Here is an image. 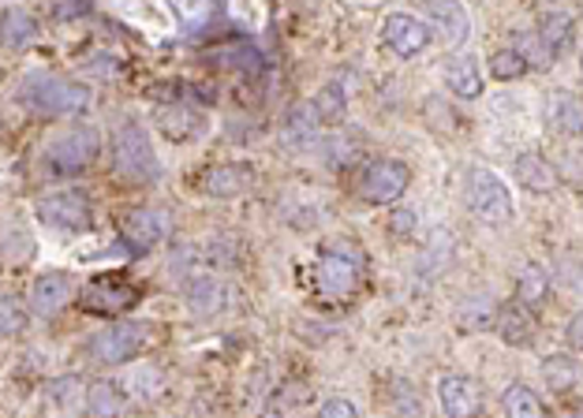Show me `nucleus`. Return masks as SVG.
<instances>
[{"label":"nucleus","mask_w":583,"mask_h":418,"mask_svg":"<svg viewBox=\"0 0 583 418\" xmlns=\"http://www.w3.org/2000/svg\"><path fill=\"white\" fill-rule=\"evenodd\" d=\"M569 340H572V347L580 344V318H572V321H569Z\"/></svg>","instance_id":"f704fd0d"},{"label":"nucleus","mask_w":583,"mask_h":418,"mask_svg":"<svg viewBox=\"0 0 583 418\" xmlns=\"http://www.w3.org/2000/svg\"><path fill=\"white\" fill-rule=\"evenodd\" d=\"M172 235V213L161 206H143L124 217V243L135 255H150Z\"/></svg>","instance_id":"1a4fd4ad"},{"label":"nucleus","mask_w":583,"mask_h":418,"mask_svg":"<svg viewBox=\"0 0 583 418\" xmlns=\"http://www.w3.org/2000/svg\"><path fill=\"white\" fill-rule=\"evenodd\" d=\"M158 127H161L165 138H172V143H184V138L198 135V127H203V116H198L191 104H169V109H161Z\"/></svg>","instance_id":"393cba45"},{"label":"nucleus","mask_w":583,"mask_h":418,"mask_svg":"<svg viewBox=\"0 0 583 418\" xmlns=\"http://www.w3.org/2000/svg\"><path fill=\"white\" fill-rule=\"evenodd\" d=\"M517 180H520V187L531 190V195H550V190L557 187V169L550 161H546L543 153H524V157H517Z\"/></svg>","instance_id":"aec40b11"},{"label":"nucleus","mask_w":583,"mask_h":418,"mask_svg":"<svg viewBox=\"0 0 583 418\" xmlns=\"http://www.w3.org/2000/svg\"><path fill=\"white\" fill-rule=\"evenodd\" d=\"M355 190H360V198H363V202H371V206H389V202H397V198L408 190V164L389 161V157L367 161V164L360 169Z\"/></svg>","instance_id":"6e6552de"},{"label":"nucleus","mask_w":583,"mask_h":418,"mask_svg":"<svg viewBox=\"0 0 583 418\" xmlns=\"http://www.w3.org/2000/svg\"><path fill=\"white\" fill-rule=\"evenodd\" d=\"M527 75V60L520 57L517 49H498L490 57V78H498V83H512V78Z\"/></svg>","instance_id":"c85d7f7f"},{"label":"nucleus","mask_w":583,"mask_h":418,"mask_svg":"<svg viewBox=\"0 0 583 418\" xmlns=\"http://www.w3.org/2000/svg\"><path fill=\"white\" fill-rule=\"evenodd\" d=\"M75 295V281L68 269H49V273L34 276L31 292H27V310L34 318H53L72 303Z\"/></svg>","instance_id":"9b49d317"},{"label":"nucleus","mask_w":583,"mask_h":418,"mask_svg":"<svg viewBox=\"0 0 583 418\" xmlns=\"http://www.w3.org/2000/svg\"><path fill=\"white\" fill-rule=\"evenodd\" d=\"M543 373H546V381H550V389H557V392H569L580 378L576 359H569V355H557V359H550L543 366Z\"/></svg>","instance_id":"7c9ffc66"},{"label":"nucleus","mask_w":583,"mask_h":418,"mask_svg":"<svg viewBox=\"0 0 583 418\" xmlns=\"http://www.w3.org/2000/svg\"><path fill=\"white\" fill-rule=\"evenodd\" d=\"M146 344H150V325H143V321H120V325L101 329L86 344V355L98 366H124L138 359L146 352Z\"/></svg>","instance_id":"423d86ee"},{"label":"nucleus","mask_w":583,"mask_h":418,"mask_svg":"<svg viewBox=\"0 0 583 418\" xmlns=\"http://www.w3.org/2000/svg\"><path fill=\"white\" fill-rule=\"evenodd\" d=\"M441 75H446V86L457 98L475 101L478 94H483V72H478V64L472 57H452Z\"/></svg>","instance_id":"412c9836"},{"label":"nucleus","mask_w":583,"mask_h":418,"mask_svg":"<svg viewBox=\"0 0 583 418\" xmlns=\"http://www.w3.org/2000/svg\"><path fill=\"white\" fill-rule=\"evenodd\" d=\"M83 404H86V415L90 418H120L127 407V396L120 392L117 381H94V385L86 389Z\"/></svg>","instance_id":"4be33fe9"},{"label":"nucleus","mask_w":583,"mask_h":418,"mask_svg":"<svg viewBox=\"0 0 583 418\" xmlns=\"http://www.w3.org/2000/svg\"><path fill=\"white\" fill-rule=\"evenodd\" d=\"M38 20L27 12V8H4L0 12V46L12 49V52H23L31 49L34 41H38Z\"/></svg>","instance_id":"6ab92c4d"},{"label":"nucleus","mask_w":583,"mask_h":418,"mask_svg":"<svg viewBox=\"0 0 583 418\" xmlns=\"http://www.w3.org/2000/svg\"><path fill=\"white\" fill-rule=\"evenodd\" d=\"M550 120L564 131V135H580V101L572 98L569 90H561V94L554 98Z\"/></svg>","instance_id":"c756f323"},{"label":"nucleus","mask_w":583,"mask_h":418,"mask_svg":"<svg viewBox=\"0 0 583 418\" xmlns=\"http://www.w3.org/2000/svg\"><path fill=\"white\" fill-rule=\"evenodd\" d=\"M412 224H415V213H412V209H397V213H393V232H412Z\"/></svg>","instance_id":"72a5a7b5"},{"label":"nucleus","mask_w":583,"mask_h":418,"mask_svg":"<svg viewBox=\"0 0 583 418\" xmlns=\"http://www.w3.org/2000/svg\"><path fill=\"white\" fill-rule=\"evenodd\" d=\"M426 20L434 30H441V41L449 46H464L472 38V15L460 0H426Z\"/></svg>","instance_id":"2eb2a0df"},{"label":"nucleus","mask_w":583,"mask_h":418,"mask_svg":"<svg viewBox=\"0 0 583 418\" xmlns=\"http://www.w3.org/2000/svg\"><path fill=\"white\" fill-rule=\"evenodd\" d=\"M184 299L195 318H214V314H221L224 303H229V287L210 273H198L184 284Z\"/></svg>","instance_id":"dca6fc26"},{"label":"nucleus","mask_w":583,"mask_h":418,"mask_svg":"<svg viewBox=\"0 0 583 418\" xmlns=\"http://www.w3.org/2000/svg\"><path fill=\"white\" fill-rule=\"evenodd\" d=\"M464 206L486 224H505L512 217L509 187H505V180L498 172L483 169V164H472V169L464 172Z\"/></svg>","instance_id":"20e7f679"},{"label":"nucleus","mask_w":583,"mask_h":418,"mask_svg":"<svg viewBox=\"0 0 583 418\" xmlns=\"http://www.w3.org/2000/svg\"><path fill=\"white\" fill-rule=\"evenodd\" d=\"M34 213H38V221L46 224V229H60V232H83V229H90V221H94L90 198L75 187L41 195Z\"/></svg>","instance_id":"0eeeda50"},{"label":"nucleus","mask_w":583,"mask_h":418,"mask_svg":"<svg viewBox=\"0 0 583 418\" xmlns=\"http://www.w3.org/2000/svg\"><path fill=\"white\" fill-rule=\"evenodd\" d=\"M49 8H53V15H57V20H80V15H86V12H90V8H94V0H53V4H49Z\"/></svg>","instance_id":"2f4dec72"},{"label":"nucleus","mask_w":583,"mask_h":418,"mask_svg":"<svg viewBox=\"0 0 583 418\" xmlns=\"http://www.w3.org/2000/svg\"><path fill=\"white\" fill-rule=\"evenodd\" d=\"M494 329H498V336L505 344L527 347L531 340H535V310L520 307L517 299L505 303V307H498V314H494Z\"/></svg>","instance_id":"f3484780"},{"label":"nucleus","mask_w":583,"mask_h":418,"mask_svg":"<svg viewBox=\"0 0 583 418\" xmlns=\"http://www.w3.org/2000/svg\"><path fill=\"white\" fill-rule=\"evenodd\" d=\"M101 150V138L94 135L90 127H72L64 135H57L53 143L46 146V157H41V169L57 180L80 176L94 164V157Z\"/></svg>","instance_id":"7ed1b4c3"},{"label":"nucleus","mask_w":583,"mask_h":418,"mask_svg":"<svg viewBox=\"0 0 583 418\" xmlns=\"http://www.w3.org/2000/svg\"><path fill=\"white\" fill-rule=\"evenodd\" d=\"M381 34H386V46L397 52V57H420V52L430 46V26L423 20H415V15L408 12H393L381 26Z\"/></svg>","instance_id":"4468645a"},{"label":"nucleus","mask_w":583,"mask_h":418,"mask_svg":"<svg viewBox=\"0 0 583 418\" xmlns=\"http://www.w3.org/2000/svg\"><path fill=\"white\" fill-rule=\"evenodd\" d=\"M363 281V266L348 250H321L311 273V287L321 303H344L355 295V287Z\"/></svg>","instance_id":"39448f33"},{"label":"nucleus","mask_w":583,"mask_h":418,"mask_svg":"<svg viewBox=\"0 0 583 418\" xmlns=\"http://www.w3.org/2000/svg\"><path fill=\"white\" fill-rule=\"evenodd\" d=\"M315 112H318V120L321 124H337V120L344 116V104H348V98H344V86H337V83H329V86H321V94L315 101Z\"/></svg>","instance_id":"cd10ccee"},{"label":"nucleus","mask_w":583,"mask_h":418,"mask_svg":"<svg viewBox=\"0 0 583 418\" xmlns=\"http://www.w3.org/2000/svg\"><path fill=\"white\" fill-rule=\"evenodd\" d=\"M112 164H117L120 176L127 183H138V187H150V183L161 180V161L154 153L150 135L135 120H124L112 131Z\"/></svg>","instance_id":"f03ea898"},{"label":"nucleus","mask_w":583,"mask_h":418,"mask_svg":"<svg viewBox=\"0 0 583 418\" xmlns=\"http://www.w3.org/2000/svg\"><path fill=\"white\" fill-rule=\"evenodd\" d=\"M501 407H505V415H509V418H546L543 399H538L527 385H520V381L505 389Z\"/></svg>","instance_id":"a878e982"},{"label":"nucleus","mask_w":583,"mask_h":418,"mask_svg":"<svg viewBox=\"0 0 583 418\" xmlns=\"http://www.w3.org/2000/svg\"><path fill=\"white\" fill-rule=\"evenodd\" d=\"M20 101L27 104L31 112H38V116H83L86 109H90V90H86L83 83H75V78H64V75H53V72H34L23 78L20 86Z\"/></svg>","instance_id":"f257e3e1"},{"label":"nucleus","mask_w":583,"mask_h":418,"mask_svg":"<svg viewBox=\"0 0 583 418\" xmlns=\"http://www.w3.org/2000/svg\"><path fill=\"white\" fill-rule=\"evenodd\" d=\"M255 164L247 161H224V164H214V169L203 172V180H198V187L206 190L210 198H240L247 195L251 187H255Z\"/></svg>","instance_id":"f8f14e48"},{"label":"nucleus","mask_w":583,"mask_h":418,"mask_svg":"<svg viewBox=\"0 0 583 418\" xmlns=\"http://www.w3.org/2000/svg\"><path fill=\"white\" fill-rule=\"evenodd\" d=\"M550 299V273L543 266H524L517 276V303L527 310H538Z\"/></svg>","instance_id":"b1692460"},{"label":"nucleus","mask_w":583,"mask_h":418,"mask_svg":"<svg viewBox=\"0 0 583 418\" xmlns=\"http://www.w3.org/2000/svg\"><path fill=\"white\" fill-rule=\"evenodd\" d=\"M572 30H576V20H572L569 12H561V8H554V12H543V20H538V41H543L546 49L561 52L572 46Z\"/></svg>","instance_id":"5701e85b"},{"label":"nucleus","mask_w":583,"mask_h":418,"mask_svg":"<svg viewBox=\"0 0 583 418\" xmlns=\"http://www.w3.org/2000/svg\"><path fill=\"white\" fill-rule=\"evenodd\" d=\"M318 418H360V411H355V404L352 399H326L321 404V411H318Z\"/></svg>","instance_id":"473e14b6"},{"label":"nucleus","mask_w":583,"mask_h":418,"mask_svg":"<svg viewBox=\"0 0 583 418\" xmlns=\"http://www.w3.org/2000/svg\"><path fill=\"white\" fill-rule=\"evenodd\" d=\"M31 321V310L23 307L15 295H0V340L8 336H20Z\"/></svg>","instance_id":"bb28decb"},{"label":"nucleus","mask_w":583,"mask_h":418,"mask_svg":"<svg viewBox=\"0 0 583 418\" xmlns=\"http://www.w3.org/2000/svg\"><path fill=\"white\" fill-rule=\"evenodd\" d=\"M318 127H321V120H318L315 104H311V101H300V104H292L289 116H284V124H281V143L289 146V150H307V146L318 138Z\"/></svg>","instance_id":"a211bd4d"},{"label":"nucleus","mask_w":583,"mask_h":418,"mask_svg":"<svg viewBox=\"0 0 583 418\" xmlns=\"http://www.w3.org/2000/svg\"><path fill=\"white\" fill-rule=\"evenodd\" d=\"M135 303H138V287L127 281H112V276H94L80 292V307L86 314H101V318H117V314L132 310Z\"/></svg>","instance_id":"9d476101"},{"label":"nucleus","mask_w":583,"mask_h":418,"mask_svg":"<svg viewBox=\"0 0 583 418\" xmlns=\"http://www.w3.org/2000/svg\"><path fill=\"white\" fill-rule=\"evenodd\" d=\"M438 399L449 418H475L478 407H483V389L467 373H446L438 381Z\"/></svg>","instance_id":"ddd939ff"}]
</instances>
